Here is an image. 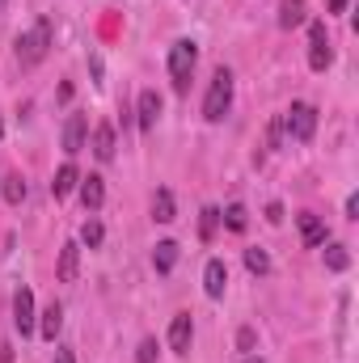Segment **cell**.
<instances>
[{
	"label": "cell",
	"instance_id": "cell-1",
	"mask_svg": "<svg viewBox=\"0 0 359 363\" xmlns=\"http://www.w3.org/2000/svg\"><path fill=\"white\" fill-rule=\"evenodd\" d=\"M47 51H51V21L43 17V21H34L30 34L17 38V64H21V68H34V64L47 60Z\"/></svg>",
	"mask_w": 359,
	"mask_h": 363
},
{
	"label": "cell",
	"instance_id": "cell-2",
	"mask_svg": "<svg viewBox=\"0 0 359 363\" xmlns=\"http://www.w3.org/2000/svg\"><path fill=\"white\" fill-rule=\"evenodd\" d=\"M228 106H233V72L220 68L211 77V85H207V97H203V118L207 123H220L228 114Z\"/></svg>",
	"mask_w": 359,
	"mask_h": 363
},
{
	"label": "cell",
	"instance_id": "cell-3",
	"mask_svg": "<svg viewBox=\"0 0 359 363\" xmlns=\"http://www.w3.org/2000/svg\"><path fill=\"white\" fill-rule=\"evenodd\" d=\"M194 60H199V47H194L190 38H178V43H174V51H170V81H174V89H178V93L190 89Z\"/></svg>",
	"mask_w": 359,
	"mask_h": 363
},
{
	"label": "cell",
	"instance_id": "cell-4",
	"mask_svg": "<svg viewBox=\"0 0 359 363\" xmlns=\"http://www.w3.org/2000/svg\"><path fill=\"white\" fill-rule=\"evenodd\" d=\"M279 118H283V135H292V140H300V144H309L313 131H317V110H313L309 101H292V110L279 114Z\"/></svg>",
	"mask_w": 359,
	"mask_h": 363
},
{
	"label": "cell",
	"instance_id": "cell-5",
	"mask_svg": "<svg viewBox=\"0 0 359 363\" xmlns=\"http://www.w3.org/2000/svg\"><path fill=\"white\" fill-rule=\"evenodd\" d=\"M330 60H334V51H330L326 26H321V21H313V26H309V68H313V72H326V68H330Z\"/></svg>",
	"mask_w": 359,
	"mask_h": 363
},
{
	"label": "cell",
	"instance_id": "cell-6",
	"mask_svg": "<svg viewBox=\"0 0 359 363\" xmlns=\"http://www.w3.org/2000/svg\"><path fill=\"white\" fill-rule=\"evenodd\" d=\"M157 118H161V93L144 89L140 93V101H136V123H140V131H153Z\"/></svg>",
	"mask_w": 359,
	"mask_h": 363
},
{
	"label": "cell",
	"instance_id": "cell-7",
	"mask_svg": "<svg viewBox=\"0 0 359 363\" xmlns=\"http://www.w3.org/2000/svg\"><path fill=\"white\" fill-rule=\"evenodd\" d=\"M85 135H89V118L85 114H68V123H64V152L77 157L85 148Z\"/></svg>",
	"mask_w": 359,
	"mask_h": 363
},
{
	"label": "cell",
	"instance_id": "cell-8",
	"mask_svg": "<svg viewBox=\"0 0 359 363\" xmlns=\"http://www.w3.org/2000/svg\"><path fill=\"white\" fill-rule=\"evenodd\" d=\"M13 325L21 330V338L34 334V296H30V287H21L13 296Z\"/></svg>",
	"mask_w": 359,
	"mask_h": 363
},
{
	"label": "cell",
	"instance_id": "cell-9",
	"mask_svg": "<svg viewBox=\"0 0 359 363\" xmlns=\"http://www.w3.org/2000/svg\"><path fill=\"white\" fill-rule=\"evenodd\" d=\"M224 287H228V267H224L220 258H211V262L203 267V291H207L211 300H220V296H224Z\"/></svg>",
	"mask_w": 359,
	"mask_h": 363
},
{
	"label": "cell",
	"instance_id": "cell-10",
	"mask_svg": "<svg viewBox=\"0 0 359 363\" xmlns=\"http://www.w3.org/2000/svg\"><path fill=\"white\" fill-rule=\"evenodd\" d=\"M190 334H194V325H190V313H178V317L170 321V347H174L178 355H186V351H190Z\"/></svg>",
	"mask_w": 359,
	"mask_h": 363
},
{
	"label": "cell",
	"instance_id": "cell-11",
	"mask_svg": "<svg viewBox=\"0 0 359 363\" xmlns=\"http://www.w3.org/2000/svg\"><path fill=\"white\" fill-rule=\"evenodd\" d=\"M300 241L313 250V245H326V224H321V216H313V211H300Z\"/></svg>",
	"mask_w": 359,
	"mask_h": 363
},
{
	"label": "cell",
	"instance_id": "cell-12",
	"mask_svg": "<svg viewBox=\"0 0 359 363\" xmlns=\"http://www.w3.org/2000/svg\"><path fill=\"white\" fill-rule=\"evenodd\" d=\"M93 157L97 161H114V127L110 123H97L93 127Z\"/></svg>",
	"mask_w": 359,
	"mask_h": 363
},
{
	"label": "cell",
	"instance_id": "cell-13",
	"mask_svg": "<svg viewBox=\"0 0 359 363\" xmlns=\"http://www.w3.org/2000/svg\"><path fill=\"white\" fill-rule=\"evenodd\" d=\"M81 203H85V211H97L106 203V182L97 178V174L81 178Z\"/></svg>",
	"mask_w": 359,
	"mask_h": 363
},
{
	"label": "cell",
	"instance_id": "cell-14",
	"mask_svg": "<svg viewBox=\"0 0 359 363\" xmlns=\"http://www.w3.org/2000/svg\"><path fill=\"white\" fill-rule=\"evenodd\" d=\"M77 267H81V245L68 241V245L60 250V283H72V279H77Z\"/></svg>",
	"mask_w": 359,
	"mask_h": 363
},
{
	"label": "cell",
	"instance_id": "cell-15",
	"mask_svg": "<svg viewBox=\"0 0 359 363\" xmlns=\"http://www.w3.org/2000/svg\"><path fill=\"white\" fill-rule=\"evenodd\" d=\"M77 182H81V174H77V165L68 161V165H60V174L51 182V194H55V199H68V194L77 190Z\"/></svg>",
	"mask_w": 359,
	"mask_h": 363
},
{
	"label": "cell",
	"instance_id": "cell-16",
	"mask_svg": "<svg viewBox=\"0 0 359 363\" xmlns=\"http://www.w3.org/2000/svg\"><path fill=\"white\" fill-rule=\"evenodd\" d=\"M60 325H64V304H55V300H51V304L43 308V325H38V330H43V338H51V342H55Z\"/></svg>",
	"mask_w": 359,
	"mask_h": 363
},
{
	"label": "cell",
	"instance_id": "cell-17",
	"mask_svg": "<svg viewBox=\"0 0 359 363\" xmlns=\"http://www.w3.org/2000/svg\"><path fill=\"white\" fill-rule=\"evenodd\" d=\"M300 21H304V0H283V4H279V26L292 30V26H300Z\"/></svg>",
	"mask_w": 359,
	"mask_h": 363
},
{
	"label": "cell",
	"instance_id": "cell-18",
	"mask_svg": "<svg viewBox=\"0 0 359 363\" xmlns=\"http://www.w3.org/2000/svg\"><path fill=\"white\" fill-rule=\"evenodd\" d=\"M153 262H157V271L161 274H170L174 271V262H178V241H161L157 254H153Z\"/></svg>",
	"mask_w": 359,
	"mask_h": 363
},
{
	"label": "cell",
	"instance_id": "cell-19",
	"mask_svg": "<svg viewBox=\"0 0 359 363\" xmlns=\"http://www.w3.org/2000/svg\"><path fill=\"white\" fill-rule=\"evenodd\" d=\"M153 220H161V224L174 220V194H170V190H157V194H153Z\"/></svg>",
	"mask_w": 359,
	"mask_h": 363
},
{
	"label": "cell",
	"instance_id": "cell-20",
	"mask_svg": "<svg viewBox=\"0 0 359 363\" xmlns=\"http://www.w3.org/2000/svg\"><path fill=\"white\" fill-rule=\"evenodd\" d=\"M0 194H4V203L17 207V203L26 199V182H21V174H9V178L0 182Z\"/></svg>",
	"mask_w": 359,
	"mask_h": 363
},
{
	"label": "cell",
	"instance_id": "cell-21",
	"mask_svg": "<svg viewBox=\"0 0 359 363\" xmlns=\"http://www.w3.org/2000/svg\"><path fill=\"white\" fill-rule=\"evenodd\" d=\"M220 220H224V224H228L233 233H245V224H250V211H245L241 203H233L228 211H220Z\"/></svg>",
	"mask_w": 359,
	"mask_h": 363
},
{
	"label": "cell",
	"instance_id": "cell-22",
	"mask_svg": "<svg viewBox=\"0 0 359 363\" xmlns=\"http://www.w3.org/2000/svg\"><path fill=\"white\" fill-rule=\"evenodd\" d=\"M216 228H220V211H216V207H203V216H199V237H203V241H211V237H216Z\"/></svg>",
	"mask_w": 359,
	"mask_h": 363
},
{
	"label": "cell",
	"instance_id": "cell-23",
	"mask_svg": "<svg viewBox=\"0 0 359 363\" xmlns=\"http://www.w3.org/2000/svg\"><path fill=\"white\" fill-rule=\"evenodd\" d=\"M326 267H330V271H347V267H351L347 245H330V250H326Z\"/></svg>",
	"mask_w": 359,
	"mask_h": 363
},
{
	"label": "cell",
	"instance_id": "cell-24",
	"mask_svg": "<svg viewBox=\"0 0 359 363\" xmlns=\"http://www.w3.org/2000/svg\"><path fill=\"white\" fill-rule=\"evenodd\" d=\"M245 267H250V274H267L270 271L267 250H245Z\"/></svg>",
	"mask_w": 359,
	"mask_h": 363
},
{
	"label": "cell",
	"instance_id": "cell-25",
	"mask_svg": "<svg viewBox=\"0 0 359 363\" xmlns=\"http://www.w3.org/2000/svg\"><path fill=\"white\" fill-rule=\"evenodd\" d=\"M101 237H106V228H101V224H97V220H89V224H85V228H81V241H85V245H101Z\"/></svg>",
	"mask_w": 359,
	"mask_h": 363
},
{
	"label": "cell",
	"instance_id": "cell-26",
	"mask_svg": "<svg viewBox=\"0 0 359 363\" xmlns=\"http://www.w3.org/2000/svg\"><path fill=\"white\" fill-rule=\"evenodd\" d=\"M283 144V118H270L267 127V148H279Z\"/></svg>",
	"mask_w": 359,
	"mask_h": 363
},
{
	"label": "cell",
	"instance_id": "cell-27",
	"mask_svg": "<svg viewBox=\"0 0 359 363\" xmlns=\"http://www.w3.org/2000/svg\"><path fill=\"white\" fill-rule=\"evenodd\" d=\"M136 363H157V342H153V338H144V342H140V351H136Z\"/></svg>",
	"mask_w": 359,
	"mask_h": 363
},
{
	"label": "cell",
	"instance_id": "cell-28",
	"mask_svg": "<svg viewBox=\"0 0 359 363\" xmlns=\"http://www.w3.org/2000/svg\"><path fill=\"white\" fill-rule=\"evenodd\" d=\"M237 347H241V351H254V330H241V334H237Z\"/></svg>",
	"mask_w": 359,
	"mask_h": 363
},
{
	"label": "cell",
	"instance_id": "cell-29",
	"mask_svg": "<svg viewBox=\"0 0 359 363\" xmlns=\"http://www.w3.org/2000/svg\"><path fill=\"white\" fill-rule=\"evenodd\" d=\"M55 363H77V355L68 347H55Z\"/></svg>",
	"mask_w": 359,
	"mask_h": 363
},
{
	"label": "cell",
	"instance_id": "cell-30",
	"mask_svg": "<svg viewBox=\"0 0 359 363\" xmlns=\"http://www.w3.org/2000/svg\"><path fill=\"white\" fill-rule=\"evenodd\" d=\"M267 220H270V224H279V220H283V207H279V203H270V207H267Z\"/></svg>",
	"mask_w": 359,
	"mask_h": 363
},
{
	"label": "cell",
	"instance_id": "cell-31",
	"mask_svg": "<svg viewBox=\"0 0 359 363\" xmlns=\"http://www.w3.org/2000/svg\"><path fill=\"white\" fill-rule=\"evenodd\" d=\"M347 216H351V220H359V194H351V199H347Z\"/></svg>",
	"mask_w": 359,
	"mask_h": 363
},
{
	"label": "cell",
	"instance_id": "cell-32",
	"mask_svg": "<svg viewBox=\"0 0 359 363\" xmlns=\"http://www.w3.org/2000/svg\"><path fill=\"white\" fill-rule=\"evenodd\" d=\"M330 4V13H347V0H326Z\"/></svg>",
	"mask_w": 359,
	"mask_h": 363
},
{
	"label": "cell",
	"instance_id": "cell-33",
	"mask_svg": "<svg viewBox=\"0 0 359 363\" xmlns=\"http://www.w3.org/2000/svg\"><path fill=\"white\" fill-rule=\"evenodd\" d=\"M245 363H263V359H258V355H250V359H245Z\"/></svg>",
	"mask_w": 359,
	"mask_h": 363
},
{
	"label": "cell",
	"instance_id": "cell-34",
	"mask_svg": "<svg viewBox=\"0 0 359 363\" xmlns=\"http://www.w3.org/2000/svg\"><path fill=\"white\" fill-rule=\"evenodd\" d=\"M0 131H4V123H0Z\"/></svg>",
	"mask_w": 359,
	"mask_h": 363
},
{
	"label": "cell",
	"instance_id": "cell-35",
	"mask_svg": "<svg viewBox=\"0 0 359 363\" xmlns=\"http://www.w3.org/2000/svg\"><path fill=\"white\" fill-rule=\"evenodd\" d=\"M0 9H4V0H0Z\"/></svg>",
	"mask_w": 359,
	"mask_h": 363
}]
</instances>
